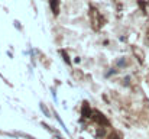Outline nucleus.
<instances>
[{
    "label": "nucleus",
    "mask_w": 149,
    "mask_h": 139,
    "mask_svg": "<svg viewBox=\"0 0 149 139\" xmlns=\"http://www.w3.org/2000/svg\"><path fill=\"white\" fill-rule=\"evenodd\" d=\"M93 117H94V120H97L100 125H109V122H107V119L100 113V112H96L94 115H93Z\"/></svg>",
    "instance_id": "nucleus-3"
},
{
    "label": "nucleus",
    "mask_w": 149,
    "mask_h": 139,
    "mask_svg": "<svg viewBox=\"0 0 149 139\" xmlns=\"http://www.w3.org/2000/svg\"><path fill=\"white\" fill-rule=\"evenodd\" d=\"M81 113H83V116H84V117H91L93 112H91V109H90V104H88L87 101H84V103H83V107H81Z\"/></svg>",
    "instance_id": "nucleus-2"
},
{
    "label": "nucleus",
    "mask_w": 149,
    "mask_h": 139,
    "mask_svg": "<svg viewBox=\"0 0 149 139\" xmlns=\"http://www.w3.org/2000/svg\"><path fill=\"white\" fill-rule=\"evenodd\" d=\"M59 54H62V57H64V59H65V62H67V64H70V62H71V61H70V58H68V55H67V52H65L64 49H61V51H59Z\"/></svg>",
    "instance_id": "nucleus-5"
},
{
    "label": "nucleus",
    "mask_w": 149,
    "mask_h": 139,
    "mask_svg": "<svg viewBox=\"0 0 149 139\" xmlns=\"http://www.w3.org/2000/svg\"><path fill=\"white\" fill-rule=\"evenodd\" d=\"M148 38H149V29H148Z\"/></svg>",
    "instance_id": "nucleus-8"
},
{
    "label": "nucleus",
    "mask_w": 149,
    "mask_h": 139,
    "mask_svg": "<svg viewBox=\"0 0 149 139\" xmlns=\"http://www.w3.org/2000/svg\"><path fill=\"white\" fill-rule=\"evenodd\" d=\"M91 20H93V26H94L96 29H100L101 25H103V22H104V19L100 16L99 10L94 9V7H91Z\"/></svg>",
    "instance_id": "nucleus-1"
},
{
    "label": "nucleus",
    "mask_w": 149,
    "mask_h": 139,
    "mask_svg": "<svg viewBox=\"0 0 149 139\" xmlns=\"http://www.w3.org/2000/svg\"><path fill=\"white\" fill-rule=\"evenodd\" d=\"M109 139H119V136H117V135H116V133H113V135H111V136H109Z\"/></svg>",
    "instance_id": "nucleus-7"
},
{
    "label": "nucleus",
    "mask_w": 149,
    "mask_h": 139,
    "mask_svg": "<svg viewBox=\"0 0 149 139\" xmlns=\"http://www.w3.org/2000/svg\"><path fill=\"white\" fill-rule=\"evenodd\" d=\"M58 4H59V0H49V6H51V10L54 15H58Z\"/></svg>",
    "instance_id": "nucleus-4"
},
{
    "label": "nucleus",
    "mask_w": 149,
    "mask_h": 139,
    "mask_svg": "<svg viewBox=\"0 0 149 139\" xmlns=\"http://www.w3.org/2000/svg\"><path fill=\"white\" fill-rule=\"evenodd\" d=\"M41 109H42V112H44V113H45V115H47V116L49 117V113H48V110L45 109V106H44V104H41Z\"/></svg>",
    "instance_id": "nucleus-6"
}]
</instances>
